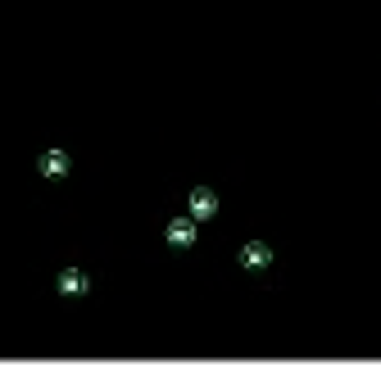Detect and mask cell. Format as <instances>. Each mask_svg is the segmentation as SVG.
Masks as SVG:
<instances>
[{
	"label": "cell",
	"mask_w": 381,
	"mask_h": 381,
	"mask_svg": "<svg viewBox=\"0 0 381 381\" xmlns=\"http://www.w3.org/2000/svg\"><path fill=\"white\" fill-rule=\"evenodd\" d=\"M218 214V195L209 187H195L191 191V218H214Z\"/></svg>",
	"instance_id": "1"
},
{
	"label": "cell",
	"mask_w": 381,
	"mask_h": 381,
	"mask_svg": "<svg viewBox=\"0 0 381 381\" xmlns=\"http://www.w3.org/2000/svg\"><path fill=\"white\" fill-rule=\"evenodd\" d=\"M241 263H245V268H268V263H273V250H268L263 241H250V245L241 250Z\"/></svg>",
	"instance_id": "2"
},
{
	"label": "cell",
	"mask_w": 381,
	"mask_h": 381,
	"mask_svg": "<svg viewBox=\"0 0 381 381\" xmlns=\"http://www.w3.org/2000/svg\"><path fill=\"white\" fill-rule=\"evenodd\" d=\"M59 295H87V277H82V268H64V273H59Z\"/></svg>",
	"instance_id": "3"
},
{
	"label": "cell",
	"mask_w": 381,
	"mask_h": 381,
	"mask_svg": "<svg viewBox=\"0 0 381 381\" xmlns=\"http://www.w3.org/2000/svg\"><path fill=\"white\" fill-rule=\"evenodd\" d=\"M41 173H46V177H64V173H68V155H64V150H46V155H41Z\"/></svg>",
	"instance_id": "4"
},
{
	"label": "cell",
	"mask_w": 381,
	"mask_h": 381,
	"mask_svg": "<svg viewBox=\"0 0 381 381\" xmlns=\"http://www.w3.org/2000/svg\"><path fill=\"white\" fill-rule=\"evenodd\" d=\"M168 241H173V245H195V223H191V218L168 223Z\"/></svg>",
	"instance_id": "5"
}]
</instances>
